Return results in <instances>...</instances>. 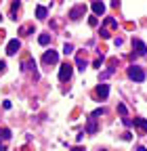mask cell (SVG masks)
Wrapping results in <instances>:
<instances>
[{
	"instance_id": "obj_23",
	"label": "cell",
	"mask_w": 147,
	"mask_h": 151,
	"mask_svg": "<svg viewBox=\"0 0 147 151\" xmlns=\"http://www.w3.org/2000/svg\"><path fill=\"white\" fill-rule=\"evenodd\" d=\"M0 21H2V15H0Z\"/></svg>"
},
{
	"instance_id": "obj_21",
	"label": "cell",
	"mask_w": 147,
	"mask_h": 151,
	"mask_svg": "<svg viewBox=\"0 0 147 151\" xmlns=\"http://www.w3.org/2000/svg\"><path fill=\"white\" fill-rule=\"evenodd\" d=\"M137 151H147V149L145 147H137Z\"/></svg>"
},
{
	"instance_id": "obj_3",
	"label": "cell",
	"mask_w": 147,
	"mask_h": 151,
	"mask_svg": "<svg viewBox=\"0 0 147 151\" xmlns=\"http://www.w3.org/2000/svg\"><path fill=\"white\" fill-rule=\"evenodd\" d=\"M69 78H71V65L69 63H63L61 69H59V80L61 82H67Z\"/></svg>"
},
{
	"instance_id": "obj_15",
	"label": "cell",
	"mask_w": 147,
	"mask_h": 151,
	"mask_svg": "<svg viewBox=\"0 0 147 151\" xmlns=\"http://www.w3.org/2000/svg\"><path fill=\"white\" fill-rule=\"evenodd\" d=\"M63 52H65V55H71V52H74V46H71L69 42H65V44H63Z\"/></svg>"
},
{
	"instance_id": "obj_9",
	"label": "cell",
	"mask_w": 147,
	"mask_h": 151,
	"mask_svg": "<svg viewBox=\"0 0 147 151\" xmlns=\"http://www.w3.org/2000/svg\"><path fill=\"white\" fill-rule=\"evenodd\" d=\"M133 46L137 48V52H139V55H145V52H147V46H145L141 40H133Z\"/></svg>"
},
{
	"instance_id": "obj_2",
	"label": "cell",
	"mask_w": 147,
	"mask_h": 151,
	"mask_svg": "<svg viewBox=\"0 0 147 151\" xmlns=\"http://www.w3.org/2000/svg\"><path fill=\"white\" fill-rule=\"evenodd\" d=\"M42 61H44V65H55V63L59 61L57 50H46V52H44V57H42Z\"/></svg>"
},
{
	"instance_id": "obj_12",
	"label": "cell",
	"mask_w": 147,
	"mask_h": 151,
	"mask_svg": "<svg viewBox=\"0 0 147 151\" xmlns=\"http://www.w3.org/2000/svg\"><path fill=\"white\" fill-rule=\"evenodd\" d=\"M11 139V130L9 128H0V141H9Z\"/></svg>"
},
{
	"instance_id": "obj_6",
	"label": "cell",
	"mask_w": 147,
	"mask_h": 151,
	"mask_svg": "<svg viewBox=\"0 0 147 151\" xmlns=\"http://www.w3.org/2000/svg\"><path fill=\"white\" fill-rule=\"evenodd\" d=\"M95 94H97L101 101H105V99H107V94H109V86H107V84H99L97 90H95Z\"/></svg>"
},
{
	"instance_id": "obj_19",
	"label": "cell",
	"mask_w": 147,
	"mask_h": 151,
	"mask_svg": "<svg viewBox=\"0 0 147 151\" xmlns=\"http://www.w3.org/2000/svg\"><path fill=\"white\" fill-rule=\"evenodd\" d=\"M4 67H6V63H4V61H0V71H2Z\"/></svg>"
},
{
	"instance_id": "obj_4",
	"label": "cell",
	"mask_w": 147,
	"mask_h": 151,
	"mask_svg": "<svg viewBox=\"0 0 147 151\" xmlns=\"http://www.w3.org/2000/svg\"><path fill=\"white\" fill-rule=\"evenodd\" d=\"M84 13H86V6H84V4H78L76 9L69 11V19H74V21H76V19H80V15H84Z\"/></svg>"
},
{
	"instance_id": "obj_22",
	"label": "cell",
	"mask_w": 147,
	"mask_h": 151,
	"mask_svg": "<svg viewBox=\"0 0 147 151\" xmlns=\"http://www.w3.org/2000/svg\"><path fill=\"white\" fill-rule=\"evenodd\" d=\"M0 151H6V147H4V145H0Z\"/></svg>"
},
{
	"instance_id": "obj_17",
	"label": "cell",
	"mask_w": 147,
	"mask_h": 151,
	"mask_svg": "<svg viewBox=\"0 0 147 151\" xmlns=\"http://www.w3.org/2000/svg\"><path fill=\"white\" fill-rule=\"evenodd\" d=\"M97 23H99L97 17H90V19H88V25H90V27H97Z\"/></svg>"
},
{
	"instance_id": "obj_16",
	"label": "cell",
	"mask_w": 147,
	"mask_h": 151,
	"mask_svg": "<svg viewBox=\"0 0 147 151\" xmlns=\"http://www.w3.org/2000/svg\"><path fill=\"white\" fill-rule=\"evenodd\" d=\"M105 25H107V27H116L118 23H116V19H112V17H107V19H105Z\"/></svg>"
},
{
	"instance_id": "obj_10",
	"label": "cell",
	"mask_w": 147,
	"mask_h": 151,
	"mask_svg": "<svg viewBox=\"0 0 147 151\" xmlns=\"http://www.w3.org/2000/svg\"><path fill=\"white\" fill-rule=\"evenodd\" d=\"M135 126H137L141 132H147V120H143V118H135Z\"/></svg>"
},
{
	"instance_id": "obj_20",
	"label": "cell",
	"mask_w": 147,
	"mask_h": 151,
	"mask_svg": "<svg viewBox=\"0 0 147 151\" xmlns=\"http://www.w3.org/2000/svg\"><path fill=\"white\" fill-rule=\"evenodd\" d=\"M71 151H84V149H82V147H74Z\"/></svg>"
},
{
	"instance_id": "obj_14",
	"label": "cell",
	"mask_w": 147,
	"mask_h": 151,
	"mask_svg": "<svg viewBox=\"0 0 147 151\" xmlns=\"http://www.w3.org/2000/svg\"><path fill=\"white\" fill-rule=\"evenodd\" d=\"M36 17H38V19H46V9L38 6V9H36Z\"/></svg>"
},
{
	"instance_id": "obj_1",
	"label": "cell",
	"mask_w": 147,
	"mask_h": 151,
	"mask_svg": "<svg viewBox=\"0 0 147 151\" xmlns=\"http://www.w3.org/2000/svg\"><path fill=\"white\" fill-rule=\"evenodd\" d=\"M128 78L135 80V82H143L145 80V71L139 65H130V67H128Z\"/></svg>"
},
{
	"instance_id": "obj_5",
	"label": "cell",
	"mask_w": 147,
	"mask_h": 151,
	"mask_svg": "<svg viewBox=\"0 0 147 151\" xmlns=\"http://www.w3.org/2000/svg\"><path fill=\"white\" fill-rule=\"evenodd\" d=\"M19 48H21V42L15 38V40H11V42L6 44V55H17V50H19Z\"/></svg>"
},
{
	"instance_id": "obj_8",
	"label": "cell",
	"mask_w": 147,
	"mask_h": 151,
	"mask_svg": "<svg viewBox=\"0 0 147 151\" xmlns=\"http://www.w3.org/2000/svg\"><path fill=\"white\" fill-rule=\"evenodd\" d=\"M93 11H95V15H103L105 13V4L99 2V0H95V2H93Z\"/></svg>"
},
{
	"instance_id": "obj_18",
	"label": "cell",
	"mask_w": 147,
	"mask_h": 151,
	"mask_svg": "<svg viewBox=\"0 0 147 151\" xmlns=\"http://www.w3.org/2000/svg\"><path fill=\"white\" fill-rule=\"evenodd\" d=\"M32 29H34V27H30V25H27V27H23V29H21V34H23V36H27Z\"/></svg>"
},
{
	"instance_id": "obj_7",
	"label": "cell",
	"mask_w": 147,
	"mask_h": 151,
	"mask_svg": "<svg viewBox=\"0 0 147 151\" xmlns=\"http://www.w3.org/2000/svg\"><path fill=\"white\" fill-rule=\"evenodd\" d=\"M95 116H90L88 118V126H86V132H88V134H95V132H97V124H95Z\"/></svg>"
},
{
	"instance_id": "obj_13",
	"label": "cell",
	"mask_w": 147,
	"mask_h": 151,
	"mask_svg": "<svg viewBox=\"0 0 147 151\" xmlns=\"http://www.w3.org/2000/svg\"><path fill=\"white\" fill-rule=\"evenodd\" d=\"M38 42H40L42 46L50 44V36H48V34H40V38H38Z\"/></svg>"
},
{
	"instance_id": "obj_11",
	"label": "cell",
	"mask_w": 147,
	"mask_h": 151,
	"mask_svg": "<svg viewBox=\"0 0 147 151\" xmlns=\"http://www.w3.org/2000/svg\"><path fill=\"white\" fill-rule=\"evenodd\" d=\"M76 63H78V69H80V71H84V67H86V59H84V55H82V52H78Z\"/></svg>"
}]
</instances>
